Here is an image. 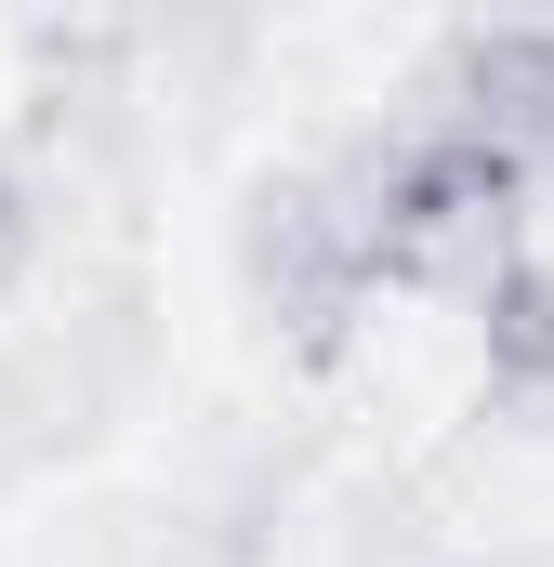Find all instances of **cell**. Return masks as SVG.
Returning <instances> with one entry per match:
<instances>
[{
	"mask_svg": "<svg viewBox=\"0 0 554 567\" xmlns=\"http://www.w3.org/2000/svg\"><path fill=\"white\" fill-rule=\"evenodd\" d=\"M357 198V238H370V278L383 290H475L502 251H529V172L502 145H475L462 120H422L383 158L343 172Z\"/></svg>",
	"mask_w": 554,
	"mask_h": 567,
	"instance_id": "1",
	"label": "cell"
},
{
	"mask_svg": "<svg viewBox=\"0 0 554 567\" xmlns=\"http://www.w3.org/2000/svg\"><path fill=\"white\" fill-rule=\"evenodd\" d=\"M252 290H265L277 317L304 330V343H330L357 303H370V238H357V198H343V172H317V185H277L265 212H252Z\"/></svg>",
	"mask_w": 554,
	"mask_h": 567,
	"instance_id": "2",
	"label": "cell"
},
{
	"mask_svg": "<svg viewBox=\"0 0 554 567\" xmlns=\"http://www.w3.org/2000/svg\"><path fill=\"white\" fill-rule=\"evenodd\" d=\"M449 120H462L475 145H502L529 185H554V13L489 27V40L449 53Z\"/></svg>",
	"mask_w": 554,
	"mask_h": 567,
	"instance_id": "3",
	"label": "cell"
},
{
	"mask_svg": "<svg viewBox=\"0 0 554 567\" xmlns=\"http://www.w3.org/2000/svg\"><path fill=\"white\" fill-rule=\"evenodd\" d=\"M462 303H475V357H489V383L554 396V251H502Z\"/></svg>",
	"mask_w": 554,
	"mask_h": 567,
	"instance_id": "4",
	"label": "cell"
},
{
	"mask_svg": "<svg viewBox=\"0 0 554 567\" xmlns=\"http://www.w3.org/2000/svg\"><path fill=\"white\" fill-rule=\"evenodd\" d=\"M27 251H40V198H27V185L0 172V290L27 278Z\"/></svg>",
	"mask_w": 554,
	"mask_h": 567,
	"instance_id": "5",
	"label": "cell"
}]
</instances>
